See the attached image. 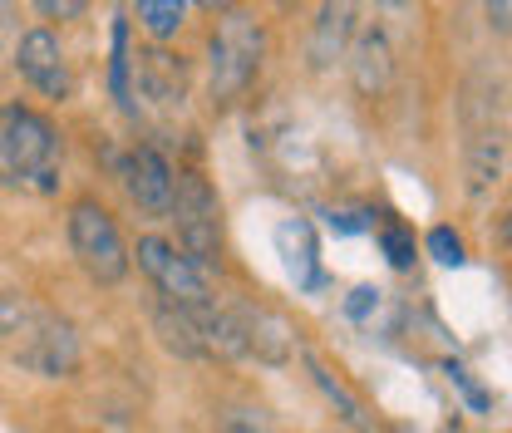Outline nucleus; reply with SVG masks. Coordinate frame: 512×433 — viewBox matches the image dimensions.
Here are the masks:
<instances>
[{
	"label": "nucleus",
	"instance_id": "1",
	"mask_svg": "<svg viewBox=\"0 0 512 433\" xmlns=\"http://www.w3.org/2000/svg\"><path fill=\"white\" fill-rule=\"evenodd\" d=\"M64 138L40 109L0 104V187L50 197L60 187Z\"/></svg>",
	"mask_w": 512,
	"mask_h": 433
},
{
	"label": "nucleus",
	"instance_id": "2",
	"mask_svg": "<svg viewBox=\"0 0 512 433\" xmlns=\"http://www.w3.org/2000/svg\"><path fill=\"white\" fill-rule=\"evenodd\" d=\"M261 60H266V30L261 20L247 15V10H227L207 40V99L212 104H237L247 99V89L261 74Z\"/></svg>",
	"mask_w": 512,
	"mask_h": 433
},
{
	"label": "nucleus",
	"instance_id": "3",
	"mask_svg": "<svg viewBox=\"0 0 512 433\" xmlns=\"http://www.w3.org/2000/svg\"><path fill=\"white\" fill-rule=\"evenodd\" d=\"M0 340H15V360L25 370L45 374V379H64V374L79 370V335L74 325L60 315H45L35 306H15V301H0Z\"/></svg>",
	"mask_w": 512,
	"mask_h": 433
},
{
	"label": "nucleus",
	"instance_id": "4",
	"mask_svg": "<svg viewBox=\"0 0 512 433\" xmlns=\"http://www.w3.org/2000/svg\"><path fill=\"white\" fill-rule=\"evenodd\" d=\"M64 232H69V251H74V261L84 266L89 281H99V286H119V281L128 276V261H133V256H128L124 232H119V222L109 217V207H99L94 197L74 202Z\"/></svg>",
	"mask_w": 512,
	"mask_h": 433
},
{
	"label": "nucleus",
	"instance_id": "5",
	"mask_svg": "<svg viewBox=\"0 0 512 433\" xmlns=\"http://www.w3.org/2000/svg\"><path fill=\"white\" fill-rule=\"evenodd\" d=\"M173 222H178V247L188 251L202 271H217L222 266V202L202 173H178Z\"/></svg>",
	"mask_w": 512,
	"mask_h": 433
},
{
	"label": "nucleus",
	"instance_id": "6",
	"mask_svg": "<svg viewBox=\"0 0 512 433\" xmlns=\"http://www.w3.org/2000/svg\"><path fill=\"white\" fill-rule=\"evenodd\" d=\"M133 256H138L143 276L158 286V296H163V301L188 306V310L217 306V301H212V291H207V271H202L183 247H173V242H163V237H143Z\"/></svg>",
	"mask_w": 512,
	"mask_h": 433
},
{
	"label": "nucleus",
	"instance_id": "7",
	"mask_svg": "<svg viewBox=\"0 0 512 433\" xmlns=\"http://www.w3.org/2000/svg\"><path fill=\"white\" fill-rule=\"evenodd\" d=\"M124 187L138 212H148V217H173L178 173H173V163H168L153 143H138V148L124 153Z\"/></svg>",
	"mask_w": 512,
	"mask_h": 433
},
{
	"label": "nucleus",
	"instance_id": "8",
	"mask_svg": "<svg viewBox=\"0 0 512 433\" xmlns=\"http://www.w3.org/2000/svg\"><path fill=\"white\" fill-rule=\"evenodd\" d=\"M15 69H20V79L40 94V99H69L74 94V74H69V60H64L60 40H55V30H25L20 35V45H15Z\"/></svg>",
	"mask_w": 512,
	"mask_h": 433
},
{
	"label": "nucleus",
	"instance_id": "9",
	"mask_svg": "<svg viewBox=\"0 0 512 433\" xmlns=\"http://www.w3.org/2000/svg\"><path fill=\"white\" fill-rule=\"evenodd\" d=\"M360 30H365V0H320L316 25H311V64L330 69L350 60V45Z\"/></svg>",
	"mask_w": 512,
	"mask_h": 433
},
{
	"label": "nucleus",
	"instance_id": "10",
	"mask_svg": "<svg viewBox=\"0 0 512 433\" xmlns=\"http://www.w3.org/2000/svg\"><path fill=\"white\" fill-rule=\"evenodd\" d=\"M133 84H138V94L148 104L173 109V104L188 99V64H183V55H173L168 45H148V50L133 55Z\"/></svg>",
	"mask_w": 512,
	"mask_h": 433
},
{
	"label": "nucleus",
	"instance_id": "11",
	"mask_svg": "<svg viewBox=\"0 0 512 433\" xmlns=\"http://www.w3.org/2000/svg\"><path fill=\"white\" fill-rule=\"evenodd\" d=\"M345 64H350V79H355L360 94H384L389 79H394V40H389V30L384 25H365L355 35Z\"/></svg>",
	"mask_w": 512,
	"mask_h": 433
},
{
	"label": "nucleus",
	"instance_id": "12",
	"mask_svg": "<svg viewBox=\"0 0 512 433\" xmlns=\"http://www.w3.org/2000/svg\"><path fill=\"white\" fill-rule=\"evenodd\" d=\"M232 310H237L247 355H256L261 365H286L291 360V325L281 315H271V310H261V306H232Z\"/></svg>",
	"mask_w": 512,
	"mask_h": 433
},
{
	"label": "nucleus",
	"instance_id": "13",
	"mask_svg": "<svg viewBox=\"0 0 512 433\" xmlns=\"http://www.w3.org/2000/svg\"><path fill=\"white\" fill-rule=\"evenodd\" d=\"M301 365H306V374H311V384L325 394V404L340 414V424H345V429H350V433H375V419H370L365 399H360V394H355L340 374L330 370L320 355H311V350H306V355H301Z\"/></svg>",
	"mask_w": 512,
	"mask_h": 433
},
{
	"label": "nucleus",
	"instance_id": "14",
	"mask_svg": "<svg viewBox=\"0 0 512 433\" xmlns=\"http://www.w3.org/2000/svg\"><path fill=\"white\" fill-rule=\"evenodd\" d=\"M463 178H468V197L478 202V197H488V187H498L503 178V128H478L473 138H468V148H463Z\"/></svg>",
	"mask_w": 512,
	"mask_h": 433
},
{
	"label": "nucleus",
	"instance_id": "15",
	"mask_svg": "<svg viewBox=\"0 0 512 433\" xmlns=\"http://www.w3.org/2000/svg\"><path fill=\"white\" fill-rule=\"evenodd\" d=\"M153 325H158V335H163V345H168L173 355H188V360H202V355H207V340H202V320H197V310L173 306V301H158V306H153Z\"/></svg>",
	"mask_w": 512,
	"mask_h": 433
},
{
	"label": "nucleus",
	"instance_id": "16",
	"mask_svg": "<svg viewBox=\"0 0 512 433\" xmlns=\"http://www.w3.org/2000/svg\"><path fill=\"white\" fill-rule=\"evenodd\" d=\"M192 0H138V25L148 30L153 45H168L183 25H188Z\"/></svg>",
	"mask_w": 512,
	"mask_h": 433
},
{
	"label": "nucleus",
	"instance_id": "17",
	"mask_svg": "<svg viewBox=\"0 0 512 433\" xmlns=\"http://www.w3.org/2000/svg\"><path fill=\"white\" fill-rule=\"evenodd\" d=\"M212 429L217 433H276V424H271V414L261 404H222L217 419H212Z\"/></svg>",
	"mask_w": 512,
	"mask_h": 433
},
{
	"label": "nucleus",
	"instance_id": "18",
	"mask_svg": "<svg viewBox=\"0 0 512 433\" xmlns=\"http://www.w3.org/2000/svg\"><path fill=\"white\" fill-rule=\"evenodd\" d=\"M380 251L389 256V266H394V271H409L419 247H414V232H409V227L389 222V227H380Z\"/></svg>",
	"mask_w": 512,
	"mask_h": 433
},
{
	"label": "nucleus",
	"instance_id": "19",
	"mask_svg": "<svg viewBox=\"0 0 512 433\" xmlns=\"http://www.w3.org/2000/svg\"><path fill=\"white\" fill-rule=\"evenodd\" d=\"M424 247H429V256H434L439 266H463V237H458L453 227H434Z\"/></svg>",
	"mask_w": 512,
	"mask_h": 433
},
{
	"label": "nucleus",
	"instance_id": "20",
	"mask_svg": "<svg viewBox=\"0 0 512 433\" xmlns=\"http://www.w3.org/2000/svg\"><path fill=\"white\" fill-rule=\"evenodd\" d=\"M89 10V0H35V15L50 20V25H69Z\"/></svg>",
	"mask_w": 512,
	"mask_h": 433
},
{
	"label": "nucleus",
	"instance_id": "21",
	"mask_svg": "<svg viewBox=\"0 0 512 433\" xmlns=\"http://www.w3.org/2000/svg\"><path fill=\"white\" fill-rule=\"evenodd\" d=\"M483 20L498 40H512V0H483Z\"/></svg>",
	"mask_w": 512,
	"mask_h": 433
},
{
	"label": "nucleus",
	"instance_id": "22",
	"mask_svg": "<svg viewBox=\"0 0 512 433\" xmlns=\"http://www.w3.org/2000/svg\"><path fill=\"white\" fill-rule=\"evenodd\" d=\"M375 296H380V291H370V286H360V291H355V301H350V315H365Z\"/></svg>",
	"mask_w": 512,
	"mask_h": 433
},
{
	"label": "nucleus",
	"instance_id": "23",
	"mask_svg": "<svg viewBox=\"0 0 512 433\" xmlns=\"http://www.w3.org/2000/svg\"><path fill=\"white\" fill-rule=\"evenodd\" d=\"M192 5H202V10H212V15H227V10H237V0H192Z\"/></svg>",
	"mask_w": 512,
	"mask_h": 433
},
{
	"label": "nucleus",
	"instance_id": "24",
	"mask_svg": "<svg viewBox=\"0 0 512 433\" xmlns=\"http://www.w3.org/2000/svg\"><path fill=\"white\" fill-rule=\"evenodd\" d=\"M370 5H380V10H409V0H370Z\"/></svg>",
	"mask_w": 512,
	"mask_h": 433
},
{
	"label": "nucleus",
	"instance_id": "25",
	"mask_svg": "<svg viewBox=\"0 0 512 433\" xmlns=\"http://www.w3.org/2000/svg\"><path fill=\"white\" fill-rule=\"evenodd\" d=\"M276 5H281V10H296V5H301V0H276Z\"/></svg>",
	"mask_w": 512,
	"mask_h": 433
}]
</instances>
